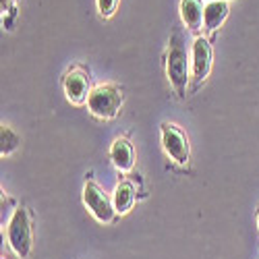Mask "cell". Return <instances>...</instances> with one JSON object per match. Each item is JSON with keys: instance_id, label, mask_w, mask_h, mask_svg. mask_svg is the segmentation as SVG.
<instances>
[{"instance_id": "6da1fadb", "label": "cell", "mask_w": 259, "mask_h": 259, "mask_svg": "<svg viewBox=\"0 0 259 259\" xmlns=\"http://www.w3.org/2000/svg\"><path fill=\"white\" fill-rule=\"evenodd\" d=\"M166 73L170 85L177 90L181 98L187 94V85H189V73H191V62L189 54L185 48V39L181 33H175L170 37V46H168V56H166Z\"/></svg>"}, {"instance_id": "7a4b0ae2", "label": "cell", "mask_w": 259, "mask_h": 259, "mask_svg": "<svg viewBox=\"0 0 259 259\" xmlns=\"http://www.w3.org/2000/svg\"><path fill=\"white\" fill-rule=\"evenodd\" d=\"M7 241L11 251L21 257L27 259L31 249H33V230H31V215L27 207H17L9 220L7 228Z\"/></svg>"}, {"instance_id": "3957f363", "label": "cell", "mask_w": 259, "mask_h": 259, "mask_svg": "<svg viewBox=\"0 0 259 259\" xmlns=\"http://www.w3.org/2000/svg\"><path fill=\"white\" fill-rule=\"evenodd\" d=\"M122 102H124V96L116 85H98V88L92 90V94H90L88 108L94 116L110 120L118 114Z\"/></svg>"}, {"instance_id": "277c9868", "label": "cell", "mask_w": 259, "mask_h": 259, "mask_svg": "<svg viewBox=\"0 0 259 259\" xmlns=\"http://www.w3.org/2000/svg\"><path fill=\"white\" fill-rule=\"evenodd\" d=\"M83 203L100 224H110L114 220V215H116L114 203H112L110 197L106 195L104 189L98 183H94V181L85 183V187H83Z\"/></svg>"}, {"instance_id": "5b68a950", "label": "cell", "mask_w": 259, "mask_h": 259, "mask_svg": "<svg viewBox=\"0 0 259 259\" xmlns=\"http://www.w3.org/2000/svg\"><path fill=\"white\" fill-rule=\"evenodd\" d=\"M160 135H162V147L170 160H175L177 164H187L191 156V147L187 135L181 131L177 124L164 122L160 126Z\"/></svg>"}, {"instance_id": "8992f818", "label": "cell", "mask_w": 259, "mask_h": 259, "mask_svg": "<svg viewBox=\"0 0 259 259\" xmlns=\"http://www.w3.org/2000/svg\"><path fill=\"white\" fill-rule=\"evenodd\" d=\"M211 71V46L203 35H197L191 48V77L197 85L205 81Z\"/></svg>"}, {"instance_id": "52a82bcc", "label": "cell", "mask_w": 259, "mask_h": 259, "mask_svg": "<svg viewBox=\"0 0 259 259\" xmlns=\"http://www.w3.org/2000/svg\"><path fill=\"white\" fill-rule=\"evenodd\" d=\"M64 94H67V100L75 106H81L90 100V77L83 71H71L67 77H64Z\"/></svg>"}, {"instance_id": "ba28073f", "label": "cell", "mask_w": 259, "mask_h": 259, "mask_svg": "<svg viewBox=\"0 0 259 259\" xmlns=\"http://www.w3.org/2000/svg\"><path fill=\"white\" fill-rule=\"evenodd\" d=\"M110 158L112 164L120 170V172H128L133 170L135 166V152H133V145L126 137H118L114 139L112 147H110Z\"/></svg>"}, {"instance_id": "9c48e42d", "label": "cell", "mask_w": 259, "mask_h": 259, "mask_svg": "<svg viewBox=\"0 0 259 259\" xmlns=\"http://www.w3.org/2000/svg\"><path fill=\"white\" fill-rule=\"evenodd\" d=\"M181 19L191 31H199L203 25V0H181Z\"/></svg>"}, {"instance_id": "30bf717a", "label": "cell", "mask_w": 259, "mask_h": 259, "mask_svg": "<svg viewBox=\"0 0 259 259\" xmlns=\"http://www.w3.org/2000/svg\"><path fill=\"white\" fill-rule=\"evenodd\" d=\"M228 11H230V7H228L226 0H209V3L205 5V11H203V25H205V29H209V31L218 29L226 21Z\"/></svg>"}, {"instance_id": "8fae6325", "label": "cell", "mask_w": 259, "mask_h": 259, "mask_svg": "<svg viewBox=\"0 0 259 259\" xmlns=\"http://www.w3.org/2000/svg\"><path fill=\"white\" fill-rule=\"evenodd\" d=\"M112 203H114L116 213H126L135 205V187L128 181L118 183L114 193H112Z\"/></svg>"}, {"instance_id": "7c38bea8", "label": "cell", "mask_w": 259, "mask_h": 259, "mask_svg": "<svg viewBox=\"0 0 259 259\" xmlns=\"http://www.w3.org/2000/svg\"><path fill=\"white\" fill-rule=\"evenodd\" d=\"M19 145H21V137L9 124H3V128H0V154L11 156L19 149Z\"/></svg>"}, {"instance_id": "4fadbf2b", "label": "cell", "mask_w": 259, "mask_h": 259, "mask_svg": "<svg viewBox=\"0 0 259 259\" xmlns=\"http://www.w3.org/2000/svg\"><path fill=\"white\" fill-rule=\"evenodd\" d=\"M96 3H98V11H100V15H102L104 19H108V17H112V15H114L118 0H96Z\"/></svg>"}, {"instance_id": "5bb4252c", "label": "cell", "mask_w": 259, "mask_h": 259, "mask_svg": "<svg viewBox=\"0 0 259 259\" xmlns=\"http://www.w3.org/2000/svg\"><path fill=\"white\" fill-rule=\"evenodd\" d=\"M11 3H13V0H3V3H0V5H3V15L9 11V7H11Z\"/></svg>"}, {"instance_id": "9a60e30c", "label": "cell", "mask_w": 259, "mask_h": 259, "mask_svg": "<svg viewBox=\"0 0 259 259\" xmlns=\"http://www.w3.org/2000/svg\"><path fill=\"white\" fill-rule=\"evenodd\" d=\"M257 226H259V213H257Z\"/></svg>"}]
</instances>
